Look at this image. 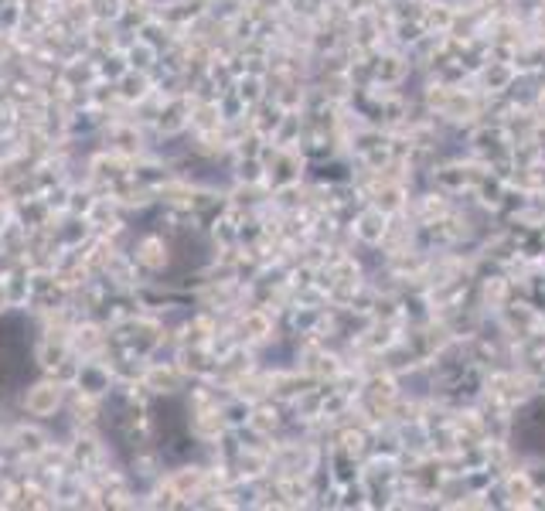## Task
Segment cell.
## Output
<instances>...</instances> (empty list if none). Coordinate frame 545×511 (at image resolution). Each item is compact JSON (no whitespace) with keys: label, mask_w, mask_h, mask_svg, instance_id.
I'll use <instances>...</instances> for the list:
<instances>
[{"label":"cell","mask_w":545,"mask_h":511,"mask_svg":"<svg viewBox=\"0 0 545 511\" xmlns=\"http://www.w3.org/2000/svg\"><path fill=\"white\" fill-rule=\"evenodd\" d=\"M58 399H62V389H58V385H34L28 392V399H24V406H28V412H34V416H48V412H55Z\"/></svg>","instance_id":"cell-1"}]
</instances>
